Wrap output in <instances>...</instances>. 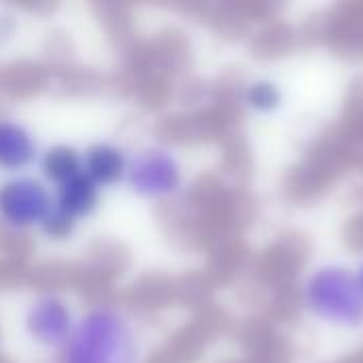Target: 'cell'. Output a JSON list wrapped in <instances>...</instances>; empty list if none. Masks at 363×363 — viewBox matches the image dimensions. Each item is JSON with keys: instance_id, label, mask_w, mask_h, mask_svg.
I'll return each mask as SVG.
<instances>
[{"instance_id": "1", "label": "cell", "mask_w": 363, "mask_h": 363, "mask_svg": "<svg viewBox=\"0 0 363 363\" xmlns=\"http://www.w3.org/2000/svg\"><path fill=\"white\" fill-rule=\"evenodd\" d=\"M298 300L304 317L338 334L363 332V294L355 268L342 259H321L304 272Z\"/></svg>"}, {"instance_id": "2", "label": "cell", "mask_w": 363, "mask_h": 363, "mask_svg": "<svg viewBox=\"0 0 363 363\" xmlns=\"http://www.w3.org/2000/svg\"><path fill=\"white\" fill-rule=\"evenodd\" d=\"M62 363H143L134 323L113 306H94L77 319Z\"/></svg>"}, {"instance_id": "3", "label": "cell", "mask_w": 363, "mask_h": 363, "mask_svg": "<svg viewBox=\"0 0 363 363\" xmlns=\"http://www.w3.org/2000/svg\"><path fill=\"white\" fill-rule=\"evenodd\" d=\"M123 183L136 198L149 202L170 200L185 187V166L172 149L151 145L130 155Z\"/></svg>"}, {"instance_id": "4", "label": "cell", "mask_w": 363, "mask_h": 363, "mask_svg": "<svg viewBox=\"0 0 363 363\" xmlns=\"http://www.w3.org/2000/svg\"><path fill=\"white\" fill-rule=\"evenodd\" d=\"M77 317L66 298L53 291H43L30 298L21 315L26 338L45 351H62L70 340Z\"/></svg>"}, {"instance_id": "5", "label": "cell", "mask_w": 363, "mask_h": 363, "mask_svg": "<svg viewBox=\"0 0 363 363\" xmlns=\"http://www.w3.org/2000/svg\"><path fill=\"white\" fill-rule=\"evenodd\" d=\"M53 211V189L32 174H13L0 183V221L13 230L40 228Z\"/></svg>"}, {"instance_id": "6", "label": "cell", "mask_w": 363, "mask_h": 363, "mask_svg": "<svg viewBox=\"0 0 363 363\" xmlns=\"http://www.w3.org/2000/svg\"><path fill=\"white\" fill-rule=\"evenodd\" d=\"M38 143L28 125L17 119L0 117V170L21 174L38 162Z\"/></svg>"}, {"instance_id": "7", "label": "cell", "mask_w": 363, "mask_h": 363, "mask_svg": "<svg viewBox=\"0 0 363 363\" xmlns=\"http://www.w3.org/2000/svg\"><path fill=\"white\" fill-rule=\"evenodd\" d=\"M81 153L85 177H89L100 189H111L125 181L130 155L123 147L108 140H98L85 147Z\"/></svg>"}, {"instance_id": "8", "label": "cell", "mask_w": 363, "mask_h": 363, "mask_svg": "<svg viewBox=\"0 0 363 363\" xmlns=\"http://www.w3.org/2000/svg\"><path fill=\"white\" fill-rule=\"evenodd\" d=\"M100 194L102 189L89 177H85V172H81L74 179L53 187V208L79 223L98 211Z\"/></svg>"}, {"instance_id": "9", "label": "cell", "mask_w": 363, "mask_h": 363, "mask_svg": "<svg viewBox=\"0 0 363 363\" xmlns=\"http://www.w3.org/2000/svg\"><path fill=\"white\" fill-rule=\"evenodd\" d=\"M242 106L255 117H277L287 102V94L281 81L272 77H255L242 85Z\"/></svg>"}, {"instance_id": "10", "label": "cell", "mask_w": 363, "mask_h": 363, "mask_svg": "<svg viewBox=\"0 0 363 363\" xmlns=\"http://www.w3.org/2000/svg\"><path fill=\"white\" fill-rule=\"evenodd\" d=\"M38 168L47 185H62L83 172V153L72 145H51L38 155Z\"/></svg>"}, {"instance_id": "11", "label": "cell", "mask_w": 363, "mask_h": 363, "mask_svg": "<svg viewBox=\"0 0 363 363\" xmlns=\"http://www.w3.org/2000/svg\"><path fill=\"white\" fill-rule=\"evenodd\" d=\"M74 228H77V223L70 221L68 217H64L62 213H57L55 208L49 213L47 221L40 225V230L45 232V236H49V238H53V240H64V238H68V236L74 232Z\"/></svg>"}, {"instance_id": "12", "label": "cell", "mask_w": 363, "mask_h": 363, "mask_svg": "<svg viewBox=\"0 0 363 363\" xmlns=\"http://www.w3.org/2000/svg\"><path fill=\"white\" fill-rule=\"evenodd\" d=\"M15 28H17L15 17L9 15V13H0V45L6 43L15 34Z\"/></svg>"}, {"instance_id": "13", "label": "cell", "mask_w": 363, "mask_h": 363, "mask_svg": "<svg viewBox=\"0 0 363 363\" xmlns=\"http://www.w3.org/2000/svg\"><path fill=\"white\" fill-rule=\"evenodd\" d=\"M353 268H355V277H357V283H359V289L363 294V257L357 264H353Z\"/></svg>"}]
</instances>
